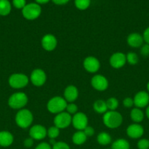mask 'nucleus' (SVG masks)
<instances>
[{
    "label": "nucleus",
    "instance_id": "nucleus-1",
    "mask_svg": "<svg viewBox=\"0 0 149 149\" xmlns=\"http://www.w3.org/2000/svg\"><path fill=\"white\" fill-rule=\"evenodd\" d=\"M103 123L110 129H115L121 125L123 122L122 115L116 111H108L102 117Z\"/></svg>",
    "mask_w": 149,
    "mask_h": 149
},
{
    "label": "nucleus",
    "instance_id": "nucleus-2",
    "mask_svg": "<svg viewBox=\"0 0 149 149\" xmlns=\"http://www.w3.org/2000/svg\"><path fill=\"white\" fill-rule=\"evenodd\" d=\"M33 115L28 109H22L18 111L15 115V122L18 126L23 129H26L31 126L33 122Z\"/></svg>",
    "mask_w": 149,
    "mask_h": 149
},
{
    "label": "nucleus",
    "instance_id": "nucleus-3",
    "mask_svg": "<svg viewBox=\"0 0 149 149\" xmlns=\"http://www.w3.org/2000/svg\"><path fill=\"white\" fill-rule=\"evenodd\" d=\"M67 106V102L64 98H63L61 96H55L52 97L47 104V109L48 111L52 113H61L66 110V108Z\"/></svg>",
    "mask_w": 149,
    "mask_h": 149
},
{
    "label": "nucleus",
    "instance_id": "nucleus-4",
    "mask_svg": "<svg viewBox=\"0 0 149 149\" xmlns=\"http://www.w3.org/2000/svg\"><path fill=\"white\" fill-rule=\"evenodd\" d=\"M42 13L40 5L35 2L29 3L22 9V15L24 18L32 20L38 18Z\"/></svg>",
    "mask_w": 149,
    "mask_h": 149
},
{
    "label": "nucleus",
    "instance_id": "nucleus-5",
    "mask_svg": "<svg viewBox=\"0 0 149 149\" xmlns=\"http://www.w3.org/2000/svg\"><path fill=\"white\" fill-rule=\"evenodd\" d=\"M28 103V97L23 93H15L8 99V105L13 109H22Z\"/></svg>",
    "mask_w": 149,
    "mask_h": 149
},
{
    "label": "nucleus",
    "instance_id": "nucleus-6",
    "mask_svg": "<svg viewBox=\"0 0 149 149\" xmlns=\"http://www.w3.org/2000/svg\"><path fill=\"white\" fill-rule=\"evenodd\" d=\"M29 79L27 76L21 73L13 74L9 77L8 82L10 87L14 89H21L26 87Z\"/></svg>",
    "mask_w": 149,
    "mask_h": 149
},
{
    "label": "nucleus",
    "instance_id": "nucleus-7",
    "mask_svg": "<svg viewBox=\"0 0 149 149\" xmlns=\"http://www.w3.org/2000/svg\"><path fill=\"white\" fill-rule=\"evenodd\" d=\"M54 126L58 129H65L72 124V116L67 112H61L58 113L54 118Z\"/></svg>",
    "mask_w": 149,
    "mask_h": 149
},
{
    "label": "nucleus",
    "instance_id": "nucleus-8",
    "mask_svg": "<svg viewBox=\"0 0 149 149\" xmlns=\"http://www.w3.org/2000/svg\"><path fill=\"white\" fill-rule=\"evenodd\" d=\"M47 76L45 71L41 68H36L32 72L30 76V81L36 87H41L45 83Z\"/></svg>",
    "mask_w": 149,
    "mask_h": 149
},
{
    "label": "nucleus",
    "instance_id": "nucleus-9",
    "mask_svg": "<svg viewBox=\"0 0 149 149\" xmlns=\"http://www.w3.org/2000/svg\"><path fill=\"white\" fill-rule=\"evenodd\" d=\"M72 124L77 130H83L88 126V117L83 112H78L72 117Z\"/></svg>",
    "mask_w": 149,
    "mask_h": 149
},
{
    "label": "nucleus",
    "instance_id": "nucleus-10",
    "mask_svg": "<svg viewBox=\"0 0 149 149\" xmlns=\"http://www.w3.org/2000/svg\"><path fill=\"white\" fill-rule=\"evenodd\" d=\"M91 84L92 87L98 91H105L108 89V85H109L106 77L101 74L93 76L91 80Z\"/></svg>",
    "mask_w": 149,
    "mask_h": 149
},
{
    "label": "nucleus",
    "instance_id": "nucleus-11",
    "mask_svg": "<svg viewBox=\"0 0 149 149\" xmlns=\"http://www.w3.org/2000/svg\"><path fill=\"white\" fill-rule=\"evenodd\" d=\"M30 138L36 141H40L47 136V130L42 125H35L29 130Z\"/></svg>",
    "mask_w": 149,
    "mask_h": 149
},
{
    "label": "nucleus",
    "instance_id": "nucleus-12",
    "mask_svg": "<svg viewBox=\"0 0 149 149\" xmlns=\"http://www.w3.org/2000/svg\"><path fill=\"white\" fill-rule=\"evenodd\" d=\"M127 63V56L122 52H115L110 58V64L112 68L118 69L124 66Z\"/></svg>",
    "mask_w": 149,
    "mask_h": 149
},
{
    "label": "nucleus",
    "instance_id": "nucleus-13",
    "mask_svg": "<svg viewBox=\"0 0 149 149\" xmlns=\"http://www.w3.org/2000/svg\"><path fill=\"white\" fill-rule=\"evenodd\" d=\"M83 67L89 73H96L100 68V63L96 58L89 56L83 61Z\"/></svg>",
    "mask_w": 149,
    "mask_h": 149
},
{
    "label": "nucleus",
    "instance_id": "nucleus-14",
    "mask_svg": "<svg viewBox=\"0 0 149 149\" xmlns=\"http://www.w3.org/2000/svg\"><path fill=\"white\" fill-rule=\"evenodd\" d=\"M134 105L136 108L142 109L145 108L149 104V94L145 91H140L134 95Z\"/></svg>",
    "mask_w": 149,
    "mask_h": 149
},
{
    "label": "nucleus",
    "instance_id": "nucleus-15",
    "mask_svg": "<svg viewBox=\"0 0 149 149\" xmlns=\"http://www.w3.org/2000/svg\"><path fill=\"white\" fill-rule=\"evenodd\" d=\"M41 45L42 48L46 51H53L57 46V39L55 36L48 33L45 35L41 40Z\"/></svg>",
    "mask_w": 149,
    "mask_h": 149
},
{
    "label": "nucleus",
    "instance_id": "nucleus-16",
    "mask_svg": "<svg viewBox=\"0 0 149 149\" xmlns=\"http://www.w3.org/2000/svg\"><path fill=\"white\" fill-rule=\"evenodd\" d=\"M127 134L129 138L137 139L141 138L144 134V129L143 126L137 123L130 125L127 129Z\"/></svg>",
    "mask_w": 149,
    "mask_h": 149
},
{
    "label": "nucleus",
    "instance_id": "nucleus-17",
    "mask_svg": "<svg viewBox=\"0 0 149 149\" xmlns=\"http://www.w3.org/2000/svg\"><path fill=\"white\" fill-rule=\"evenodd\" d=\"M64 98L67 102L72 103L78 97V90L74 85H69L64 90Z\"/></svg>",
    "mask_w": 149,
    "mask_h": 149
},
{
    "label": "nucleus",
    "instance_id": "nucleus-18",
    "mask_svg": "<svg viewBox=\"0 0 149 149\" xmlns=\"http://www.w3.org/2000/svg\"><path fill=\"white\" fill-rule=\"evenodd\" d=\"M143 37L138 33H131L127 37V43L131 47L138 48L143 45Z\"/></svg>",
    "mask_w": 149,
    "mask_h": 149
},
{
    "label": "nucleus",
    "instance_id": "nucleus-19",
    "mask_svg": "<svg viewBox=\"0 0 149 149\" xmlns=\"http://www.w3.org/2000/svg\"><path fill=\"white\" fill-rule=\"evenodd\" d=\"M14 138L11 132L8 131L0 132V146L8 147L13 144Z\"/></svg>",
    "mask_w": 149,
    "mask_h": 149
},
{
    "label": "nucleus",
    "instance_id": "nucleus-20",
    "mask_svg": "<svg viewBox=\"0 0 149 149\" xmlns=\"http://www.w3.org/2000/svg\"><path fill=\"white\" fill-rule=\"evenodd\" d=\"M72 140L73 143L77 146H80L83 145L86 142L87 140V136L83 130H78L75 133L73 134Z\"/></svg>",
    "mask_w": 149,
    "mask_h": 149
},
{
    "label": "nucleus",
    "instance_id": "nucleus-21",
    "mask_svg": "<svg viewBox=\"0 0 149 149\" xmlns=\"http://www.w3.org/2000/svg\"><path fill=\"white\" fill-rule=\"evenodd\" d=\"M130 117L133 122L139 124L144 119V113L140 109L134 108L130 112Z\"/></svg>",
    "mask_w": 149,
    "mask_h": 149
},
{
    "label": "nucleus",
    "instance_id": "nucleus-22",
    "mask_svg": "<svg viewBox=\"0 0 149 149\" xmlns=\"http://www.w3.org/2000/svg\"><path fill=\"white\" fill-rule=\"evenodd\" d=\"M93 110L98 113H105L108 111L106 101L103 100H97L94 102L93 105Z\"/></svg>",
    "mask_w": 149,
    "mask_h": 149
},
{
    "label": "nucleus",
    "instance_id": "nucleus-23",
    "mask_svg": "<svg viewBox=\"0 0 149 149\" xmlns=\"http://www.w3.org/2000/svg\"><path fill=\"white\" fill-rule=\"evenodd\" d=\"M11 4L8 0H0V15H8L11 12Z\"/></svg>",
    "mask_w": 149,
    "mask_h": 149
},
{
    "label": "nucleus",
    "instance_id": "nucleus-24",
    "mask_svg": "<svg viewBox=\"0 0 149 149\" xmlns=\"http://www.w3.org/2000/svg\"><path fill=\"white\" fill-rule=\"evenodd\" d=\"M98 143L102 146H108L111 143L112 138L111 136L106 132H102L97 135L96 138Z\"/></svg>",
    "mask_w": 149,
    "mask_h": 149
},
{
    "label": "nucleus",
    "instance_id": "nucleus-25",
    "mask_svg": "<svg viewBox=\"0 0 149 149\" xmlns=\"http://www.w3.org/2000/svg\"><path fill=\"white\" fill-rule=\"evenodd\" d=\"M111 148V149H130V145L126 139L119 138L112 143Z\"/></svg>",
    "mask_w": 149,
    "mask_h": 149
},
{
    "label": "nucleus",
    "instance_id": "nucleus-26",
    "mask_svg": "<svg viewBox=\"0 0 149 149\" xmlns=\"http://www.w3.org/2000/svg\"><path fill=\"white\" fill-rule=\"evenodd\" d=\"M91 0H74V5L78 10H85L89 8Z\"/></svg>",
    "mask_w": 149,
    "mask_h": 149
},
{
    "label": "nucleus",
    "instance_id": "nucleus-27",
    "mask_svg": "<svg viewBox=\"0 0 149 149\" xmlns=\"http://www.w3.org/2000/svg\"><path fill=\"white\" fill-rule=\"evenodd\" d=\"M106 104L109 111H115L118 107V100L115 97H110L106 100Z\"/></svg>",
    "mask_w": 149,
    "mask_h": 149
},
{
    "label": "nucleus",
    "instance_id": "nucleus-28",
    "mask_svg": "<svg viewBox=\"0 0 149 149\" xmlns=\"http://www.w3.org/2000/svg\"><path fill=\"white\" fill-rule=\"evenodd\" d=\"M60 129L56 127V126H52L49 127L47 130V135L49 137L50 139H56L59 135Z\"/></svg>",
    "mask_w": 149,
    "mask_h": 149
},
{
    "label": "nucleus",
    "instance_id": "nucleus-29",
    "mask_svg": "<svg viewBox=\"0 0 149 149\" xmlns=\"http://www.w3.org/2000/svg\"><path fill=\"white\" fill-rule=\"evenodd\" d=\"M127 62H128L129 64L130 65H136L139 61L138 55L135 53V52H130L127 54Z\"/></svg>",
    "mask_w": 149,
    "mask_h": 149
},
{
    "label": "nucleus",
    "instance_id": "nucleus-30",
    "mask_svg": "<svg viewBox=\"0 0 149 149\" xmlns=\"http://www.w3.org/2000/svg\"><path fill=\"white\" fill-rule=\"evenodd\" d=\"M77 110H78V108H77V105L74 104L73 103H67V108H66V111H67V113L71 114H75L76 113H77Z\"/></svg>",
    "mask_w": 149,
    "mask_h": 149
},
{
    "label": "nucleus",
    "instance_id": "nucleus-31",
    "mask_svg": "<svg viewBox=\"0 0 149 149\" xmlns=\"http://www.w3.org/2000/svg\"><path fill=\"white\" fill-rule=\"evenodd\" d=\"M138 149H149V140L146 138H142L137 142Z\"/></svg>",
    "mask_w": 149,
    "mask_h": 149
},
{
    "label": "nucleus",
    "instance_id": "nucleus-32",
    "mask_svg": "<svg viewBox=\"0 0 149 149\" xmlns=\"http://www.w3.org/2000/svg\"><path fill=\"white\" fill-rule=\"evenodd\" d=\"M52 149H70V147L67 143L59 141V142H56L53 146Z\"/></svg>",
    "mask_w": 149,
    "mask_h": 149
},
{
    "label": "nucleus",
    "instance_id": "nucleus-33",
    "mask_svg": "<svg viewBox=\"0 0 149 149\" xmlns=\"http://www.w3.org/2000/svg\"><path fill=\"white\" fill-rule=\"evenodd\" d=\"M13 4L15 8L23 9L26 5V0H13Z\"/></svg>",
    "mask_w": 149,
    "mask_h": 149
},
{
    "label": "nucleus",
    "instance_id": "nucleus-34",
    "mask_svg": "<svg viewBox=\"0 0 149 149\" xmlns=\"http://www.w3.org/2000/svg\"><path fill=\"white\" fill-rule=\"evenodd\" d=\"M140 53L143 56L147 57L149 55V45L148 44H145V45H143L140 49Z\"/></svg>",
    "mask_w": 149,
    "mask_h": 149
},
{
    "label": "nucleus",
    "instance_id": "nucleus-35",
    "mask_svg": "<svg viewBox=\"0 0 149 149\" xmlns=\"http://www.w3.org/2000/svg\"><path fill=\"white\" fill-rule=\"evenodd\" d=\"M123 105L126 108H131L134 105V100H133V99L131 97H125L124 100H123Z\"/></svg>",
    "mask_w": 149,
    "mask_h": 149
},
{
    "label": "nucleus",
    "instance_id": "nucleus-36",
    "mask_svg": "<svg viewBox=\"0 0 149 149\" xmlns=\"http://www.w3.org/2000/svg\"><path fill=\"white\" fill-rule=\"evenodd\" d=\"M83 131L84 132V133L86 134V135L87 137H91L92 136V135H94L95 132L94 129L91 126H87Z\"/></svg>",
    "mask_w": 149,
    "mask_h": 149
},
{
    "label": "nucleus",
    "instance_id": "nucleus-37",
    "mask_svg": "<svg viewBox=\"0 0 149 149\" xmlns=\"http://www.w3.org/2000/svg\"><path fill=\"white\" fill-rule=\"evenodd\" d=\"M35 149H52V147L49 143L45 142H42L41 143L38 144L36 146Z\"/></svg>",
    "mask_w": 149,
    "mask_h": 149
},
{
    "label": "nucleus",
    "instance_id": "nucleus-38",
    "mask_svg": "<svg viewBox=\"0 0 149 149\" xmlns=\"http://www.w3.org/2000/svg\"><path fill=\"white\" fill-rule=\"evenodd\" d=\"M34 144V139H32V138H26L25 141H23V145L26 148H31V147L33 146Z\"/></svg>",
    "mask_w": 149,
    "mask_h": 149
},
{
    "label": "nucleus",
    "instance_id": "nucleus-39",
    "mask_svg": "<svg viewBox=\"0 0 149 149\" xmlns=\"http://www.w3.org/2000/svg\"><path fill=\"white\" fill-rule=\"evenodd\" d=\"M143 40L145 42L146 44H148L149 45V27H148L144 31L143 34Z\"/></svg>",
    "mask_w": 149,
    "mask_h": 149
},
{
    "label": "nucleus",
    "instance_id": "nucleus-40",
    "mask_svg": "<svg viewBox=\"0 0 149 149\" xmlns=\"http://www.w3.org/2000/svg\"><path fill=\"white\" fill-rule=\"evenodd\" d=\"M51 1L57 5H64L67 4L70 0H51Z\"/></svg>",
    "mask_w": 149,
    "mask_h": 149
},
{
    "label": "nucleus",
    "instance_id": "nucleus-41",
    "mask_svg": "<svg viewBox=\"0 0 149 149\" xmlns=\"http://www.w3.org/2000/svg\"><path fill=\"white\" fill-rule=\"evenodd\" d=\"M35 1V3H37V4H47V3L49 2L51 0H34Z\"/></svg>",
    "mask_w": 149,
    "mask_h": 149
},
{
    "label": "nucleus",
    "instance_id": "nucleus-42",
    "mask_svg": "<svg viewBox=\"0 0 149 149\" xmlns=\"http://www.w3.org/2000/svg\"><path fill=\"white\" fill-rule=\"evenodd\" d=\"M145 115H146V116L148 117V119H149V106H148L147 109H146V110H145Z\"/></svg>",
    "mask_w": 149,
    "mask_h": 149
},
{
    "label": "nucleus",
    "instance_id": "nucleus-43",
    "mask_svg": "<svg viewBox=\"0 0 149 149\" xmlns=\"http://www.w3.org/2000/svg\"><path fill=\"white\" fill-rule=\"evenodd\" d=\"M147 90H148V92L149 93V81H148V83L147 84Z\"/></svg>",
    "mask_w": 149,
    "mask_h": 149
},
{
    "label": "nucleus",
    "instance_id": "nucleus-44",
    "mask_svg": "<svg viewBox=\"0 0 149 149\" xmlns=\"http://www.w3.org/2000/svg\"><path fill=\"white\" fill-rule=\"evenodd\" d=\"M106 149H110V148H106Z\"/></svg>",
    "mask_w": 149,
    "mask_h": 149
}]
</instances>
